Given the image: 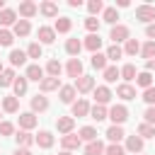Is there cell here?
<instances>
[{"instance_id": "6da1fadb", "label": "cell", "mask_w": 155, "mask_h": 155, "mask_svg": "<svg viewBox=\"0 0 155 155\" xmlns=\"http://www.w3.org/2000/svg\"><path fill=\"white\" fill-rule=\"evenodd\" d=\"M109 119L114 121V126H121V124L128 119V109H126L124 104H114V107L109 109Z\"/></svg>"}, {"instance_id": "7a4b0ae2", "label": "cell", "mask_w": 155, "mask_h": 155, "mask_svg": "<svg viewBox=\"0 0 155 155\" xmlns=\"http://www.w3.org/2000/svg\"><path fill=\"white\" fill-rule=\"evenodd\" d=\"M109 39H111L114 44H119V41H128V39H131V31H128L126 24H116V27H111Z\"/></svg>"}, {"instance_id": "3957f363", "label": "cell", "mask_w": 155, "mask_h": 155, "mask_svg": "<svg viewBox=\"0 0 155 155\" xmlns=\"http://www.w3.org/2000/svg\"><path fill=\"white\" fill-rule=\"evenodd\" d=\"M136 19L153 24V22H155V7H150V5H138V7H136Z\"/></svg>"}, {"instance_id": "277c9868", "label": "cell", "mask_w": 155, "mask_h": 155, "mask_svg": "<svg viewBox=\"0 0 155 155\" xmlns=\"http://www.w3.org/2000/svg\"><path fill=\"white\" fill-rule=\"evenodd\" d=\"M92 90H94V78L82 75V78H78V80H75V92L87 94V92H92Z\"/></svg>"}, {"instance_id": "5b68a950", "label": "cell", "mask_w": 155, "mask_h": 155, "mask_svg": "<svg viewBox=\"0 0 155 155\" xmlns=\"http://www.w3.org/2000/svg\"><path fill=\"white\" fill-rule=\"evenodd\" d=\"M56 128H58V133L68 136V133H73V128H75V119H73V116H58V119H56Z\"/></svg>"}, {"instance_id": "8992f818", "label": "cell", "mask_w": 155, "mask_h": 155, "mask_svg": "<svg viewBox=\"0 0 155 155\" xmlns=\"http://www.w3.org/2000/svg\"><path fill=\"white\" fill-rule=\"evenodd\" d=\"M36 12H39L36 2H31V0H24V2H19V17H22V19H31Z\"/></svg>"}, {"instance_id": "52a82bcc", "label": "cell", "mask_w": 155, "mask_h": 155, "mask_svg": "<svg viewBox=\"0 0 155 155\" xmlns=\"http://www.w3.org/2000/svg\"><path fill=\"white\" fill-rule=\"evenodd\" d=\"M65 73L70 75V78H82V61L80 58H70L68 61V65H65Z\"/></svg>"}, {"instance_id": "ba28073f", "label": "cell", "mask_w": 155, "mask_h": 155, "mask_svg": "<svg viewBox=\"0 0 155 155\" xmlns=\"http://www.w3.org/2000/svg\"><path fill=\"white\" fill-rule=\"evenodd\" d=\"M111 99V90L107 87V85H99V87H94V104H107Z\"/></svg>"}, {"instance_id": "9c48e42d", "label": "cell", "mask_w": 155, "mask_h": 155, "mask_svg": "<svg viewBox=\"0 0 155 155\" xmlns=\"http://www.w3.org/2000/svg\"><path fill=\"white\" fill-rule=\"evenodd\" d=\"M36 124H39V119H36V114H34V111H24V114H19V126H22V131L34 128Z\"/></svg>"}, {"instance_id": "30bf717a", "label": "cell", "mask_w": 155, "mask_h": 155, "mask_svg": "<svg viewBox=\"0 0 155 155\" xmlns=\"http://www.w3.org/2000/svg\"><path fill=\"white\" fill-rule=\"evenodd\" d=\"M80 136H75V133H68V136H61V145H63V150H78L80 148Z\"/></svg>"}, {"instance_id": "8fae6325", "label": "cell", "mask_w": 155, "mask_h": 155, "mask_svg": "<svg viewBox=\"0 0 155 155\" xmlns=\"http://www.w3.org/2000/svg\"><path fill=\"white\" fill-rule=\"evenodd\" d=\"M36 36H39L41 44H53V41H56V29H53V27H39Z\"/></svg>"}, {"instance_id": "7c38bea8", "label": "cell", "mask_w": 155, "mask_h": 155, "mask_svg": "<svg viewBox=\"0 0 155 155\" xmlns=\"http://www.w3.org/2000/svg\"><path fill=\"white\" fill-rule=\"evenodd\" d=\"M82 46H85L87 51H92V53H99V48H102V39H99V34H90V36H85Z\"/></svg>"}, {"instance_id": "4fadbf2b", "label": "cell", "mask_w": 155, "mask_h": 155, "mask_svg": "<svg viewBox=\"0 0 155 155\" xmlns=\"http://www.w3.org/2000/svg\"><path fill=\"white\" fill-rule=\"evenodd\" d=\"M126 150L133 153V155L143 153V138H140V136H128V138H126Z\"/></svg>"}, {"instance_id": "5bb4252c", "label": "cell", "mask_w": 155, "mask_h": 155, "mask_svg": "<svg viewBox=\"0 0 155 155\" xmlns=\"http://www.w3.org/2000/svg\"><path fill=\"white\" fill-rule=\"evenodd\" d=\"M116 97H121V99H136V87L133 85H128V82H124V85H119L116 87Z\"/></svg>"}, {"instance_id": "9a60e30c", "label": "cell", "mask_w": 155, "mask_h": 155, "mask_svg": "<svg viewBox=\"0 0 155 155\" xmlns=\"http://www.w3.org/2000/svg\"><path fill=\"white\" fill-rule=\"evenodd\" d=\"M61 87V80L58 78H44L41 82H39V90L46 94V92H53V90H58Z\"/></svg>"}, {"instance_id": "2e32d148", "label": "cell", "mask_w": 155, "mask_h": 155, "mask_svg": "<svg viewBox=\"0 0 155 155\" xmlns=\"http://www.w3.org/2000/svg\"><path fill=\"white\" fill-rule=\"evenodd\" d=\"M75 94H78L75 92V85H63L61 87V102L63 104H73L75 102Z\"/></svg>"}, {"instance_id": "e0dca14e", "label": "cell", "mask_w": 155, "mask_h": 155, "mask_svg": "<svg viewBox=\"0 0 155 155\" xmlns=\"http://www.w3.org/2000/svg\"><path fill=\"white\" fill-rule=\"evenodd\" d=\"M29 31H31L29 19H17V22H15V27H12V34H15V36H27Z\"/></svg>"}, {"instance_id": "ac0fdd59", "label": "cell", "mask_w": 155, "mask_h": 155, "mask_svg": "<svg viewBox=\"0 0 155 155\" xmlns=\"http://www.w3.org/2000/svg\"><path fill=\"white\" fill-rule=\"evenodd\" d=\"M27 80H36V82H41L44 80V68L41 65H36V63H31L29 68H27V75H24Z\"/></svg>"}, {"instance_id": "d6986e66", "label": "cell", "mask_w": 155, "mask_h": 155, "mask_svg": "<svg viewBox=\"0 0 155 155\" xmlns=\"http://www.w3.org/2000/svg\"><path fill=\"white\" fill-rule=\"evenodd\" d=\"M90 104H87V99H78V102H73V116H87L90 114Z\"/></svg>"}, {"instance_id": "ffe728a7", "label": "cell", "mask_w": 155, "mask_h": 155, "mask_svg": "<svg viewBox=\"0 0 155 155\" xmlns=\"http://www.w3.org/2000/svg\"><path fill=\"white\" fill-rule=\"evenodd\" d=\"M15 140H17V145H19V148H29L31 143H36V138H34L29 131H19V133L15 136Z\"/></svg>"}, {"instance_id": "44dd1931", "label": "cell", "mask_w": 155, "mask_h": 155, "mask_svg": "<svg viewBox=\"0 0 155 155\" xmlns=\"http://www.w3.org/2000/svg\"><path fill=\"white\" fill-rule=\"evenodd\" d=\"M15 22H17V12L10 10V7H5V10L0 12V24H2V27H10V24L15 27Z\"/></svg>"}, {"instance_id": "7402d4cb", "label": "cell", "mask_w": 155, "mask_h": 155, "mask_svg": "<svg viewBox=\"0 0 155 155\" xmlns=\"http://www.w3.org/2000/svg\"><path fill=\"white\" fill-rule=\"evenodd\" d=\"M36 145H39V148H51V145H53V133H51V131H39Z\"/></svg>"}, {"instance_id": "603a6c76", "label": "cell", "mask_w": 155, "mask_h": 155, "mask_svg": "<svg viewBox=\"0 0 155 155\" xmlns=\"http://www.w3.org/2000/svg\"><path fill=\"white\" fill-rule=\"evenodd\" d=\"M104 143L102 140H92V143H87L85 145V155H104Z\"/></svg>"}, {"instance_id": "cb8c5ba5", "label": "cell", "mask_w": 155, "mask_h": 155, "mask_svg": "<svg viewBox=\"0 0 155 155\" xmlns=\"http://www.w3.org/2000/svg\"><path fill=\"white\" fill-rule=\"evenodd\" d=\"M39 12H41L44 17H56V15H58V5H56V2H51V0H46V2H41Z\"/></svg>"}, {"instance_id": "d4e9b609", "label": "cell", "mask_w": 155, "mask_h": 155, "mask_svg": "<svg viewBox=\"0 0 155 155\" xmlns=\"http://www.w3.org/2000/svg\"><path fill=\"white\" fill-rule=\"evenodd\" d=\"M70 27H73L70 17H58V19H56V24H53V29H56L58 34H68V31H70Z\"/></svg>"}, {"instance_id": "484cf974", "label": "cell", "mask_w": 155, "mask_h": 155, "mask_svg": "<svg viewBox=\"0 0 155 155\" xmlns=\"http://www.w3.org/2000/svg\"><path fill=\"white\" fill-rule=\"evenodd\" d=\"M10 63L17 68V65H24L27 63V51H19V48H15V51H10Z\"/></svg>"}, {"instance_id": "4316f807", "label": "cell", "mask_w": 155, "mask_h": 155, "mask_svg": "<svg viewBox=\"0 0 155 155\" xmlns=\"http://www.w3.org/2000/svg\"><path fill=\"white\" fill-rule=\"evenodd\" d=\"M107 53H92V58H90V63H92V68H97V70H107Z\"/></svg>"}, {"instance_id": "83f0119b", "label": "cell", "mask_w": 155, "mask_h": 155, "mask_svg": "<svg viewBox=\"0 0 155 155\" xmlns=\"http://www.w3.org/2000/svg\"><path fill=\"white\" fill-rule=\"evenodd\" d=\"M46 109H48V99L44 94L31 97V111H46Z\"/></svg>"}, {"instance_id": "f1b7e54d", "label": "cell", "mask_w": 155, "mask_h": 155, "mask_svg": "<svg viewBox=\"0 0 155 155\" xmlns=\"http://www.w3.org/2000/svg\"><path fill=\"white\" fill-rule=\"evenodd\" d=\"M90 116H92L94 121H104V119H109V111H107V107H102V104H94V107L90 109Z\"/></svg>"}, {"instance_id": "f546056e", "label": "cell", "mask_w": 155, "mask_h": 155, "mask_svg": "<svg viewBox=\"0 0 155 155\" xmlns=\"http://www.w3.org/2000/svg\"><path fill=\"white\" fill-rule=\"evenodd\" d=\"M80 48H82V41H80V39H68V41H65V51H68L73 58H78Z\"/></svg>"}, {"instance_id": "4dcf8cb0", "label": "cell", "mask_w": 155, "mask_h": 155, "mask_svg": "<svg viewBox=\"0 0 155 155\" xmlns=\"http://www.w3.org/2000/svg\"><path fill=\"white\" fill-rule=\"evenodd\" d=\"M46 73H48V78H58V75L63 73V65H61L56 58H51V61L46 63Z\"/></svg>"}, {"instance_id": "1f68e13d", "label": "cell", "mask_w": 155, "mask_h": 155, "mask_svg": "<svg viewBox=\"0 0 155 155\" xmlns=\"http://www.w3.org/2000/svg\"><path fill=\"white\" fill-rule=\"evenodd\" d=\"M2 109H5L7 114H15V111L19 109V99H17L15 94H12V97H5V99H2Z\"/></svg>"}, {"instance_id": "d6a6232c", "label": "cell", "mask_w": 155, "mask_h": 155, "mask_svg": "<svg viewBox=\"0 0 155 155\" xmlns=\"http://www.w3.org/2000/svg\"><path fill=\"white\" fill-rule=\"evenodd\" d=\"M78 136H80V140H87V143H92V140H97V128H92V126H82Z\"/></svg>"}, {"instance_id": "836d02e7", "label": "cell", "mask_w": 155, "mask_h": 155, "mask_svg": "<svg viewBox=\"0 0 155 155\" xmlns=\"http://www.w3.org/2000/svg\"><path fill=\"white\" fill-rule=\"evenodd\" d=\"M124 136H126V133H124V128H121V126H109V128H107V138H109L111 143H119Z\"/></svg>"}, {"instance_id": "e575fe53", "label": "cell", "mask_w": 155, "mask_h": 155, "mask_svg": "<svg viewBox=\"0 0 155 155\" xmlns=\"http://www.w3.org/2000/svg\"><path fill=\"white\" fill-rule=\"evenodd\" d=\"M15 78H17L15 70H12V68H5V70L0 73V87H10V85L15 82Z\"/></svg>"}, {"instance_id": "d590c367", "label": "cell", "mask_w": 155, "mask_h": 155, "mask_svg": "<svg viewBox=\"0 0 155 155\" xmlns=\"http://www.w3.org/2000/svg\"><path fill=\"white\" fill-rule=\"evenodd\" d=\"M136 82H138L143 90H148V87H153V75H150L148 70H143V73H138V75H136Z\"/></svg>"}, {"instance_id": "8d00e7d4", "label": "cell", "mask_w": 155, "mask_h": 155, "mask_svg": "<svg viewBox=\"0 0 155 155\" xmlns=\"http://www.w3.org/2000/svg\"><path fill=\"white\" fill-rule=\"evenodd\" d=\"M12 90H15V97L19 99V97L27 92V78H15V82H12Z\"/></svg>"}, {"instance_id": "74e56055", "label": "cell", "mask_w": 155, "mask_h": 155, "mask_svg": "<svg viewBox=\"0 0 155 155\" xmlns=\"http://www.w3.org/2000/svg\"><path fill=\"white\" fill-rule=\"evenodd\" d=\"M102 19H104V22H109L111 27H116V19H119V12H116V7H107V10L102 12Z\"/></svg>"}, {"instance_id": "f35d334b", "label": "cell", "mask_w": 155, "mask_h": 155, "mask_svg": "<svg viewBox=\"0 0 155 155\" xmlns=\"http://www.w3.org/2000/svg\"><path fill=\"white\" fill-rule=\"evenodd\" d=\"M121 56H124V48H121L119 44H111V46L107 48V58H109V61H119Z\"/></svg>"}, {"instance_id": "ab89813d", "label": "cell", "mask_w": 155, "mask_h": 155, "mask_svg": "<svg viewBox=\"0 0 155 155\" xmlns=\"http://www.w3.org/2000/svg\"><path fill=\"white\" fill-rule=\"evenodd\" d=\"M121 78H124L126 82L136 80V65H133V63H126V65L121 68Z\"/></svg>"}, {"instance_id": "60d3db41", "label": "cell", "mask_w": 155, "mask_h": 155, "mask_svg": "<svg viewBox=\"0 0 155 155\" xmlns=\"http://www.w3.org/2000/svg\"><path fill=\"white\" fill-rule=\"evenodd\" d=\"M116 78H121V70H119L116 65H107V70H104V80H107V82H116Z\"/></svg>"}, {"instance_id": "b9f144b4", "label": "cell", "mask_w": 155, "mask_h": 155, "mask_svg": "<svg viewBox=\"0 0 155 155\" xmlns=\"http://www.w3.org/2000/svg\"><path fill=\"white\" fill-rule=\"evenodd\" d=\"M87 10H90V17H94V15L104 12V2H102V0H90V2H87Z\"/></svg>"}, {"instance_id": "7bdbcfd3", "label": "cell", "mask_w": 155, "mask_h": 155, "mask_svg": "<svg viewBox=\"0 0 155 155\" xmlns=\"http://www.w3.org/2000/svg\"><path fill=\"white\" fill-rule=\"evenodd\" d=\"M138 51H140V44H138L136 39H128L126 46H124V53H126V56H136Z\"/></svg>"}, {"instance_id": "ee69618b", "label": "cell", "mask_w": 155, "mask_h": 155, "mask_svg": "<svg viewBox=\"0 0 155 155\" xmlns=\"http://www.w3.org/2000/svg\"><path fill=\"white\" fill-rule=\"evenodd\" d=\"M138 136H140V138H155V126L140 124V126H138Z\"/></svg>"}, {"instance_id": "f6af8a7d", "label": "cell", "mask_w": 155, "mask_h": 155, "mask_svg": "<svg viewBox=\"0 0 155 155\" xmlns=\"http://www.w3.org/2000/svg\"><path fill=\"white\" fill-rule=\"evenodd\" d=\"M140 53H143V58H155V41H148V44H143L140 46Z\"/></svg>"}, {"instance_id": "bcb514c9", "label": "cell", "mask_w": 155, "mask_h": 155, "mask_svg": "<svg viewBox=\"0 0 155 155\" xmlns=\"http://www.w3.org/2000/svg\"><path fill=\"white\" fill-rule=\"evenodd\" d=\"M15 41V34L10 29H0V46H12Z\"/></svg>"}, {"instance_id": "7dc6e473", "label": "cell", "mask_w": 155, "mask_h": 155, "mask_svg": "<svg viewBox=\"0 0 155 155\" xmlns=\"http://www.w3.org/2000/svg\"><path fill=\"white\" fill-rule=\"evenodd\" d=\"M41 53H44V48H41V44H29V48H27V56L29 58H41Z\"/></svg>"}, {"instance_id": "c3c4849f", "label": "cell", "mask_w": 155, "mask_h": 155, "mask_svg": "<svg viewBox=\"0 0 155 155\" xmlns=\"http://www.w3.org/2000/svg\"><path fill=\"white\" fill-rule=\"evenodd\" d=\"M104 155H126V148H121L119 143H111V145H107Z\"/></svg>"}, {"instance_id": "681fc988", "label": "cell", "mask_w": 155, "mask_h": 155, "mask_svg": "<svg viewBox=\"0 0 155 155\" xmlns=\"http://www.w3.org/2000/svg\"><path fill=\"white\" fill-rule=\"evenodd\" d=\"M143 102H145V104H150V107L155 104V85H153V87H148V90H143Z\"/></svg>"}, {"instance_id": "f907efd6", "label": "cell", "mask_w": 155, "mask_h": 155, "mask_svg": "<svg viewBox=\"0 0 155 155\" xmlns=\"http://www.w3.org/2000/svg\"><path fill=\"white\" fill-rule=\"evenodd\" d=\"M85 29L94 34V31L99 29V19H97V17H87V19H85Z\"/></svg>"}, {"instance_id": "816d5d0a", "label": "cell", "mask_w": 155, "mask_h": 155, "mask_svg": "<svg viewBox=\"0 0 155 155\" xmlns=\"http://www.w3.org/2000/svg\"><path fill=\"white\" fill-rule=\"evenodd\" d=\"M15 133V126L10 121H0V136H12Z\"/></svg>"}, {"instance_id": "f5cc1de1", "label": "cell", "mask_w": 155, "mask_h": 155, "mask_svg": "<svg viewBox=\"0 0 155 155\" xmlns=\"http://www.w3.org/2000/svg\"><path fill=\"white\" fill-rule=\"evenodd\" d=\"M143 119H145V124L155 126V107H148V109L143 111Z\"/></svg>"}, {"instance_id": "db71d44e", "label": "cell", "mask_w": 155, "mask_h": 155, "mask_svg": "<svg viewBox=\"0 0 155 155\" xmlns=\"http://www.w3.org/2000/svg\"><path fill=\"white\" fill-rule=\"evenodd\" d=\"M145 36H148V39H150V41H155V22H153V24H148V27H145Z\"/></svg>"}, {"instance_id": "11a10c76", "label": "cell", "mask_w": 155, "mask_h": 155, "mask_svg": "<svg viewBox=\"0 0 155 155\" xmlns=\"http://www.w3.org/2000/svg\"><path fill=\"white\" fill-rule=\"evenodd\" d=\"M145 70H148V73H150V70H155V58H150V61L145 63Z\"/></svg>"}, {"instance_id": "9f6ffc18", "label": "cell", "mask_w": 155, "mask_h": 155, "mask_svg": "<svg viewBox=\"0 0 155 155\" xmlns=\"http://www.w3.org/2000/svg\"><path fill=\"white\" fill-rule=\"evenodd\" d=\"M15 155H31V153H29V148H17Z\"/></svg>"}, {"instance_id": "6f0895ef", "label": "cell", "mask_w": 155, "mask_h": 155, "mask_svg": "<svg viewBox=\"0 0 155 155\" xmlns=\"http://www.w3.org/2000/svg\"><path fill=\"white\" fill-rule=\"evenodd\" d=\"M68 5H70V7H80V5H82V0H68Z\"/></svg>"}, {"instance_id": "680465c9", "label": "cell", "mask_w": 155, "mask_h": 155, "mask_svg": "<svg viewBox=\"0 0 155 155\" xmlns=\"http://www.w3.org/2000/svg\"><path fill=\"white\" fill-rule=\"evenodd\" d=\"M58 155H73V153H70V150H61Z\"/></svg>"}, {"instance_id": "91938a15", "label": "cell", "mask_w": 155, "mask_h": 155, "mask_svg": "<svg viewBox=\"0 0 155 155\" xmlns=\"http://www.w3.org/2000/svg\"><path fill=\"white\" fill-rule=\"evenodd\" d=\"M2 10H5V5H2V0H0V12H2Z\"/></svg>"}, {"instance_id": "94428289", "label": "cell", "mask_w": 155, "mask_h": 155, "mask_svg": "<svg viewBox=\"0 0 155 155\" xmlns=\"http://www.w3.org/2000/svg\"><path fill=\"white\" fill-rule=\"evenodd\" d=\"M2 70H5V68H2V63H0V73H2Z\"/></svg>"}, {"instance_id": "6125c7cd", "label": "cell", "mask_w": 155, "mask_h": 155, "mask_svg": "<svg viewBox=\"0 0 155 155\" xmlns=\"http://www.w3.org/2000/svg\"><path fill=\"white\" fill-rule=\"evenodd\" d=\"M138 155H143V153H138Z\"/></svg>"}]
</instances>
